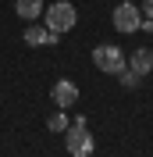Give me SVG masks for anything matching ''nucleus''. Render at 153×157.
<instances>
[{
    "label": "nucleus",
    "mask_w": 153,
    "mask_h": 157,
    "mask_svg": "<svg viewBox=\"0 0 153 157\" xmlns=\"http://www.w3.org/2000/svg\"><path fill=\"white\" fill-rule=\"evenodd\" d=\"M43 21H47V29L54 36H64L78 25V7L75 4H68V0H57V4H47L43 11Z\"/></svg>",
    "instance_id": "1"
},
{
    "label": "nucleus",
    "mask_w": 153,
    "mask_h": 157,
    "mask_svg": "<svg viewBox=\"0 0 153 157\" xmlns=\"http://www.w3.org/2000/svg\"><path fill=\"white\" fill-rule=\"evenodd\" d=\"M64 150L71 157H89L96 150V139H93V132H89L86 118H75V121L64 128Z\"/></svg>",
    "instance_id": "2"
},
{
    "label": "nucleus",
    "mask_w": 153,
    "mask_h": 157,
    "mask_svg": "<svg viewBox=\"0 0 153 157\" xmlns=\"http://www.w3.org/2000/svg\"><path fill=\"white\" fill-rule=\"evenodd\" d=\"M93 64H96L100 71H107V75H118V71L128 68L121 47H114V43H100V47L93 50Z\"/></svg>",
    "instance_id": "3"
},
{
    "label": "nucleus",
    "mask_w": 153,
    "mask_h": 157,
    "mask_svg": "<svg viewBox=\"0 0 153 157\" xmlns=\"http://www.w3.org/2000/svg\"><path fill=\"white\" fill-rule=\"evenodd\" d=\"M110 21H114V29H118V32H125V36H128V32H139L143 11H139V4H128V0H125V4H118V7H114Z\"/></svg>",
    "instance_id": "4"
},
{
    "label": "nucleus",
    "mask_w": 153,
    "mask_h": 157,
    "mask_svg": "<svg viewBox=\"0 0 153 157\" xmlns=\"http://www.w3.org/2000/svg\"><path fill=\"white\" fill-rule=\"evenodd\" d=\"M50 93H54V104H57L61 111H68V107H71V104L78 100V86L71 82V78H57Z\"/></svg>",
    "instance_id": "5"
},
{
    "label": "nucleus",
    "mask_w": 153,
    "mask_h": 157,
    "mask_svg": "<svg viewBox=\"0 0 153 157\" xmlns=\"http://www.w3.org/2000/svg\"><path fill=\"white\" fill-rule=\"evenodd\" d=\"M21 39H25L29 47H54V43H57L61 36H54V32H50L47 25H36V21H32L29 29L21 32Z\"/></svg>",
    "instance_id": "6"
},
{
    "label": "nucleus",
    "mask_w": 153,
    "mask_h": 157,
    "mask_svg": "<svg viewBox=\"0 0 153 157\" xmlns=\"http://www.w3.org/2000/svg\"><path fill=\"white\" fill-rule=\"evenodd\" d=\"M128 68H132V71H139V75H150V71H153V50H150V47L132 50V57H128Z\"/></svg>",
    "instance_id": "7"
},
{
    "label": "nucleus",
    "mask_w": 153,
    "mask_h": 157,
    "mask_svg": "<svg viewBox=\"0 0 153 157\" xmlns=\"http://www.w3.org/2000/svg\"><path fill=\"white\" fill-rule=\"evenodd\" d=\"M14 11H18V18H25V21H39V14L47 11V4H43V0H18Z\"/></svg>",
    "instance_id": "8"
},
{
    "label": "nucleus",
    "mask_w": 153,
    "mask_h": 157,
    "mask_svg": "<svg viewBox=\"0 0 153 157\" xmlns=\"http://www.w3.org/2000/svg\"><path fill=\"white\" fill-rule=\"evenodd\" d=\"M118 78H121V86H125V89H139V82H143V75H139V71H132V68L118 71Z\"/></svg>",
    "instance_id": "9"
},
{
    "label": "nucleus",
    "mask_w": 153,
    "mask_h": 157,
    "mask_svg": "<svg viewBox=\"0 0 153 157\" xmlns=\"http://www.w3.org/2000/svg\"><path fill=\"white\" fill-rule=\"evenodd\" d=\"M47 128H50V132H64V128H68V114H64V111L50 114V118H47Z\"/></svg>",
    "instance_id": "10"
},
{
    "label": "nucleus",
    "mask_w": 153,
    "mask_h": 157,
    "mask_svg": "<svg viewBox=\"0 0 153 157\" xmlns=\"http://www.w3.org/2000/svg\"><path fill=\"white\" fill-rule=\"evenodd\" d=\"M139 11H143L146 18H153V0H143V4H139Z\"/></svg>",
    "instance_id": "11"
}]
</instances>
